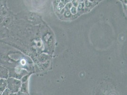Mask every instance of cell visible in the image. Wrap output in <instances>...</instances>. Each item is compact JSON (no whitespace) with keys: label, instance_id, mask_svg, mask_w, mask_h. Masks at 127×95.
Masks as SVG:
<instances>
[{"label":"cell","instance_id":"1","mask_svg":"<svg viewBox=\"0 0 127 95\" xmlns=\"http://www.w3.org/2000/svg\"><path fill=\"white\" fill-rule=\"evenodd\" d=\"M7 80V89L10 93L14 94L18 93L21 87V81L13 77H9Z\"/></svg>","mask_w":127,"mask_h":95},{"label":"cell","instance_id":"2","mask_svg":"<svg viewBox=\"0 0 127 95\" xmlns=\"http://www.w3.org/2000/svg\"><path fill=\"white\" fill-rule=\"evenodd\" d=\"M9 77V70L5 67L0 65V78L7 79Z\"/></svg>","mask_w":127,"mask_h":95},{"label":"cell","instance_id":"3","mask_svg":"<svg viewBox=\"0 0 127 95\" xmlns=\"http://www.w3.org/2000/svg\"><path fill=\"white\" fill-rule=\"evenodd\" d=\"M7 89V80L0 78V92L1 93Z\"/></svg>","mask_w":127,"mask_h":95},{"label":"cell","instance_id":"4","mask_svg":"<svg viewBox=\"0 0 127 95\" xmlns=\"http://www.w3.org/2000/svg\"><path fill=\"white\" fill-rule=\"evenodd\" d=\"M10 93L9 92V91L8 90V89H6L4 91H3L1 93V95H10Z\"/></svg>","mask_w":127,"mask_h":95},{"label":"cell","instance_id":"5","mask_svg":"<svg viewBox=\"0 0 127 95\" xmlns=\"http://www.w3.org/2000/svg\"><path fill=\"white\" fill-rule=\"evenodd\" d=\"M10 95H17V94H14V93H10Z\"/></svg>","mask_w":127,"mask_h":95},{"label":"cell","instance_id":"6","mask_svg":"<svg viewBox=\"0 0 127 95\" xmlns=\"http://www.w3.org/2000/svg\"><path fill=\"white\" fill-rule=\"evenodd\" d=\"M1 95V93H0V95Z\"/></svg>","mask_w":127,"mask_h":95}]
</instances>
